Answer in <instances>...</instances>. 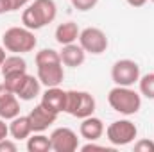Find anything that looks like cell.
Masks as SVG:
<instances>
[{
    "label": "cell",
    "mask_w": 154,
    "mask_h": 152,
    "mask_svg": "<svg viewBox=\"0 0 154 152\" xmlns=\"http://www.w3.org/2000/svg\"><path fill=\"white\" fill-rule=\"evenodd\" d=\"M57 16V5L54 0H34L22 13L23 27L31 31H39L41 27L52 23Z\"/></svg>",
    "instance_id": "cell-2"
},
{
    "label": "cell",
    "mask_w": 154,
    "mask_h": 152,
    "mask_svg": "<svg viewBox=\"0 0 154 152\" xmlns=\"http://www.w3.org/2000/svg\"><path fill=\"white\" fill-rule=\"evenodd\" d=\"M11 2V5H13V11H16V9H22V7H25L31 0H9Z\"/></svg>",
    "instance_id": "cell-27"
},
{
    "label": "cell",
    "mask_w": 154,
    "mask_h": 152,
    "mask_svg": "<svg viewBox=\"0 0 154 152\" xmlns=\"http://www.w3.org/2000/svg\"><path fill=\"white\" fill-rule=\"evenodd\" d=\"M95 108H97V102H95V99H93L91 93H88V91H77V90L66 91V108H65V113L82 120V118L91 116V114L95 113Z\"/></svg>",
    "instance_id": "cell-5"
},
{
    "label": "cell",
    "mask_w": 154,
    "mask_h": 152,
    "mask_svg": "<svg viewBox=\"0 0 154 152\" xmlns=\"http://www.w3.org/2000/svg\"><path fill=\"white\" fill-rule=\"evenodd\" d=\"M27 150L29 152H48V150H52L50 136H45V134L38 132V134L27 138Z\"/></svg>",
    "instance_id": "cell-19"
},
{
    "label": "cell",
    "mask_w": 154,
    "mask_h": 152,
    "mask_svg": "<svg viewBox=\"0 0 154 152\" xmlns=\"http://www.w3.org/2000/svg\"><path fill=\"white\" fill-rule=\"evenodd\" d=\"M79 132H81V136L84 138V140H88V141H97L102 134H104V123H102V120L100 118H97V116H86V118H82V122H81V127H79Z\"/></svg>",
    "instance_id": "cell-14"
},
{
    "label": "cell",
    "mask_w": 154,
    "mask_h": 152,
    "mask_svg": "<svg viewBox=\"0 0 154 152\" xmlns=\"http://www.w3.org/2000/svg\"><path fill=\"white\" fill-rule=\"evenodd\" d=\"M151 2H154V0H151Z\"/></svg>",
    "instance_id": "cell-30"
},
{
    "label": "cell",
    "mask_w": 154,
    "mask_h": 152,
    "mask_svg": "<svg viewBox=\"0 0 154 152\" xmlns=\"http://www.w3.org/2000/svg\"><path fill=\"white\" fill-rule=\"evenodd\" d=\"M7 134H9V125L5 123L4 118H0V140L7 138Z\"/></svg>",
    "instance_id": "cell-26"
},
{
    "label": "cell",
    "mask_w": 154,
    "mask_h": 152,
    "mask_svg": "<svg viewBox=\"0 0 154 152\" xmlns=\"http://www.w3.org/2000/svg\"><path fill=\"white\" fill-rule=\"evenodd\" d=\"M81 150H82V152H90V150H111V149H108V147H104V145H97V143L90 141V143L82 145V147H81Z\"/></svg>",
    "instance_id": "cell-24"
},
{
    "label": "cell",
    "mask_w": 154,
    "mask_h": 152,
    "mask_svg": "<svg viewBox=\"0 0 154 152\" xmlns=\"http://www.w3.org/2000/svg\"><path fill=\"white\" fill-rule=\"evenodd\" d=\"M9 134L13 136L14 141H18V140H27V138L32 134V127H31L29 116H22V114L14 116V118L11 120V123H9Z\"/></svg>",
    "instance_id": "cell-17"
},
{
    "label": "cell",
    "mask_w": 154,
    "mask_h": 152,
    "mask_svg": "<svg viewBox=\"0 0 154 152\" xmlns=\"http://www.w3.org/2000/svg\"><path fill=\"white\" fill-rule=\"evenodd\" d=\"M5 57H7L5 56V48H4V45H0V66H2V63H4Z\"/></svg>",
    "instance_id": "cell-29"
},
{
    "label": "cell",
    "mask_w": 154,
    "mask_h": 152,
    "mask_svg": "<svg viewBox=\"0 0 154 152\" xmlns=\"http://www.w3.org/2000/svg\"><path fill=\"white\" fill-rule=\"evenodd\" d=\"M61 56V63L65 66H70V68H77L84 63L86 59V52L81 45L77 43H70V45H63V50L59 52Z\"/></svg>",
    "instance_id": "cell-15"
},
{
    "label": "cell",
    "mask_w": 154,
    "mask_h": 152,
    "mask_svg": "<svg viewBox=\"0 0 154 152\" xmlns=\"http://www.w3.org/2000/svg\"><path fill=\"white\" fill-rule=\"evenodd\" d=\"M108 102H109L113 111L131 116V114H136L140 111L142 95L136 93L131 86H115L108 93Z\"/></svg>",
    "instance_id": "cell-3"
},
{
    "label": "cell",
    "mask_w": 154,
    "mask_h": 152,
    "mask_svg": "<svg viewBox=\"0 0 154 152\" xmlns=\"http://www.w3.org/2000/svg\"><path fill=\"white\" fill-rule=\"evenodd\" d=\"M16 150H18V145L14 143V140H9V138L0 140V152H16Z\"/></svg>",
    "instance_id": "cell-23"
},
{
    "label": "cell",
    "mask_w": 154,
    "mask_h": 152,
    "mask_svg": "<svg viewBox=\"0 0 154 152\" xmlns=\"http://www.w3.org/2000/svg\"><path fill=\"white\" fill-rule=\"evenodd\" d=\"M39 91H41V82H39V79L34 77V75H31V74H27V75L23 77V81L20 82L18 90L14 91V95H16L20 100H34L39 95Z\"/></svg>",
    "instance_id": "cell-16"
},
{
    "label": "cell",
    "mask_w": 154,
    "mask_h": 152,
    "mask_svg": "<svg viewBox=\"0 0 154 152\" xmlns=\"http://www.w3.org/2000/svg\"><path fill=\"white\" fill-rule=\"evenodd\" d=\"M138 84H140V93H142L143 97H147V99L154 100V74L140 75Z\"/></svg>",
    "instance_id": "cell-20"
},
{
    "label": "cell",
    "mask_w": 154,
    "mask_h": 152,
    "mask_svg": "<svg viewBox=\"0 0 154 152\" xmlns=\"http://www.w3.org/2000/svg\"><path fill=\"white\" fill-rule=\"evenodd\" d=\"M13 11V5L9 0H0V14H5V13H11Z\"/></svg>",
    "instance_id": "cell-25"
},
{
    "label": "cell",
    "mask_w": 154,
    "mask_h": 152,
    "mask_svg": "<svg viewBox=\"0 0 154 152\" xmlns=\"http://www.w3.org/2000/svg\"><path fill=\"white\" fill-rule=\"evenodd\" d=\"M79 45L84 48L86 54L99 56V54L108 50L109 39H108L106 32L102 29H99V27H86L79 34Z\"/></svg>",
    "instance_id": "cell-7"
},
{
    "label": "cell",
    "mask_w": 154,
    "mask_h": 152,
    "mask_svg": "<svg viewBox=\"0 0 154 152\" xmlns=\"http://www.w3.org/2000/svg\"><path fill=\"white\" fill-rule=\"evenodd\" d=\"M136 152H154V141L152 140H138L134 143Z\"/></svg>",
    "instance_id": "cell-22"
},
{
    "label": "cell",
    "mask_w": 154,
    "mask_h": 152,
    "mask_svg": "<svg viewBox=\"0 0 154 152\" xmlns=\"http://www.w3.org/2000/svg\"><path fill=\"white\" fill-rule=\"evenodd\" d=\"M41 106H45L48 111L59 114L65 113V108H66V91L61 90L59 86H52V88H47L45 93L41 95Z\"/></svg>",
    "instance_id": "cell-11"
},
{
    "label": "cell",
    "mask_w": 154,
    "mask_h": 152,
    "mask_svg": "<svg viewBox=\"0 0 154 152\" xmlns=\"http://www.w3.org/2000/svg\"><path fill=\"white\" fill-rule=\"evenodd\" d=\"M70 2L77 11H90L99 4V0H70Z\"/></svg>",
    "instance_id": "cell-21"
},
{
    "label": "cell",
    "mask_w": 154,
    "mask_h": 152,
    "mask_svg": "<svg viewBox=\"0 0 154 152\" xmlns=\"http://www.w3.org/2000/svg\"><path fill=\"white\" fill-rule=\"evenodd\" d=\"M79 27H77L75 22H63L56 27V41L59 45H70V43H75L79 39Z\"/></svg>",
    "instance_id": "cell-18"
},
{
    "label": "cell",
    "mask_w": 154,
    "mask_h": 152,
    "mask_svg": "<svg viewBox=\"0 0 154 152\" xmlns=\"http://www.w3.org/2000/svg\"><path fill=\"white\" fill-rule=\"evenodd\" d=\"M38 66V79L45 88L59 86L65 79V70L61 63V56L54 48H43L34 57Z\"/></svg>",
    "instance_id": "cell-1"
},
{
    "label": "cell",
    "mask_w": 154,
    "mask_h": 152,
    "mask_svg": "<svg viewBox=\"0 0 154 152\" xmlns=\"http://www.w3.org/2000/svg\"><path fill=\"white\" fill-rule=\"evenodd\" d=\"M111 79L115 86H133L140 79V66L133 59H118L111 66Z\"/></svg>",
    "instance_id": "cell-8"
},
{
    "label": "cell",
    "mask_w": 154,
    "mask_h": 152,
    "mask_svg": "<svg viewBox=\"0 0 154 152\" xmlns=\"http://www.w3.org/2000/svg\"><path fill=\"white\" fill-rule=\"evenodd\" d=\"M20 114V99L2 82L0 84V118L13 120Z\"/></svg>",
    "instance_id": "cell-10"
},
{
    "label": "cell",
    "mask_w": 154,
    "mask_h": 152,
    "mask_svg": "<svg viewBox=\"0 0 154 152\" xmlns=\"http://www.w3.org/2000/svg\"><path fill=\"white\" fill-rule=\"evenodd\" d=\"M29 120H31V127H32V132H43L47 131L57 118V114L48 111L45 106H34V109H31V113L27 114Z\"/></svg>",
    "instance_id": "cell-12"
},
{
    "label": "cell",
    "mask_w": 154,
    "mask_h": 152,
    "mask_svg": "<svg viewBox=\"0 0 154 152\" xmlns=\"http://www.w3.org/2000/svg\"><path fill=\"white\" fill-rule=\"evenodd\" d=\"M2 45L7 52L13 54H27L32 52L38 45L34 31L27 27H9L2 34Z\"/></svg>",
    "instance_id": "cell-4"
},
{
    "label": "cell",
    "mask_w": 154,
    "mask_h": 152,
    "mask_svg": "<svg viewBox=\"0 0 154 152\" xmlns=\"http://www.w3.org/2000/svg\"><path fill=\"white\" fill-rule=\"evenodd\" d=\"M0 72H2L4 79L23 75V74H27V63L20 54H13V56H7L4 59V63L0 66Z\"/></svg>",
    "instance_id": "cell-13"
},
{
    "label": "cell",
    "mask_w": 154,
    "mask_h": 152,
    "mask_svg": "<svg viewBox=\"0 0 154 152\" xmlns=\"http://www.w3.org/2000/svg\"><path fill=\"white\" fill-rule=\"evenodd\" d=\"M106 136L113 147H124L134 141V138L138 136V127L131 120H115L108 125Z\"/></svg>",
    "instance_id": "cell-6"
},
{
    "label": "cell",
    "mask_w": 154,
    "mask_h": 152,
    "mask_svg": "<svg viewBox=\"0 0 154 152\" xmlns=\"http://www.w3.org/2000/svg\"><path fill=\"white\" fill-rule=\"evenodd\" d=\"M131 7H142V5H145L147 4V0H125Z\"/></svg>",
    "instance_id": "cell-28"
},
{
    "label": "cell",
    "mask_w": 154,
    "mask_h": 152,
    "mask_svg": "<svg viewBox=\"0 0 154 152\" xmlns=\"http://www.w3.org/2000/svg\"><path fill=\"white\" fill-rule=\"evenodd\" d=\"M54 152H75L79 149V138L70 127H57L50 134Z\"/></svg>",
    "instance_id": "cell-9"
}]
</instances>
